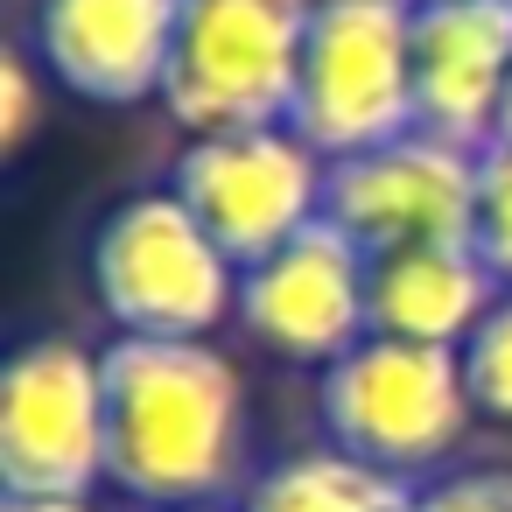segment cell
Returning <instances> with one entry per match:
<instances>
[{
    "instance_id": "obj_1",
    "label": "cell",
    "mask_w": 512,
    "mask_h": 512,
    "mask_svg": "<svg viewBox=\"0 0 512 512\" xmlns=\"http://www.w3.org/2000/svg\"><path fill=\"white\" fill-rule=\"evenodd\" d=\"M106 491L127 512L232 505L253 484V393L218 337H106Z\"/></svg>"
},
{
    "instance_id": "obj_2",
    "label": "cell",
    "mask_w": 512,
    "mask_h": 512,
    "mask_svg": "<svg viewBox=\"0 0 512 512\" xmlns=\"http://www.w3.org/2000/svg\"><path fill=\"white\" fill-rule=\"evenodd\" d=\"M239 260L169 190H127L85 232V295L113 337H218L239 323Z\"/></svg>"
},
{
    "instance_id": "obj_3",
    "label": "cell",
    "mask_w": 512,
    "mask_h": 512,
    "mask_svg": "<svg viewBox=\"0 0 512 512\" xmlns=\"http://www.w3.org/2000/svg\"><path fill=\"white\" fill-rule=\"evenodd\" d=\"M316 428L344 456H358L386 477H407V484L456 470V456L477 428L463 351H435V344H407V337L351 344L337 365L316 372Z\"/></svg>"
},
{
    "instance_id": "obj_4",
    "label": "cell",
    "mask_w": 512,
    "mask_h": 512,
    "mask_svg": "<svg viewBox=\"0 0 512 512\" xmlns=\"http://www.w3.org/2000/svg\"><path fill=\"white\" fill-rule=\"evenodd\" d=\"M316 0H183L162 113L183 134L288 127Z\"/></svg>"
},
{
    "instance_id": "obj_5",
    "label": "cell",
    "mask_w": 512,
    "mask_h": 512,
    "mask_svg": "<svg viewBox=\"0 0 512 512\" xmlns=\"http://www.w3.org/2000/svg\"><path fill=\"white\" fill-rule=\"evenodd\" d=\"M288 127L323 162L414 134V0H316Z\"/></svg>"
},
{
    "instance_id": "obj_6",
    "label": "cell",
    "mask_w": 512,
    "mask_h": 512,
    "mask_svg": "<svg viewBox=\"0 0 512 512\" xmlns=\"http://www.w3.org/2000/svg\"><path fill=\"white\" fill-rule=\"evenodd\" d=\"M106 491V365L78 337H22L0 372V498Z\"/></svg>"
},
{
    "instance_id": "obj_7",
    "label": "cell",
    "mask_w": 512,
    "mask_h": 512,
    "mask_svg": "<svg viewBox=\"0 0 512 512\" xmlns=\"http://www.w3.org/2000/svg\"><path fill=\"white\" fill-rule=\"evenodd\" d=\"M169 190L204 218V232L239 260H267L330 211V162L295 127H232L183 134L169 162Z\"/></svg>"
},
{
    "instance_id": "obj_8",
    "label": "cell",
    "mask_w": 512,
    "mask_h": 512,
    "mask_svg": "<svg viewBox=\"0 0 512 512\" xmlns=\"http://www.w3.org/2000/svg\"><path fill=\"white\" fill-rule=\"evenodd\" d=\"M239 330L281 365H337L372 337V253L330 218L309 225L239 274Z\"/></svg>"
},
{
    "instance_id": "obj_9",
    "label": "cell",
    "mask_w": 512,
    "mask_h": 512,
    "mask_svg": "<svg viewBox=\"0 0 512 512\" xmlns=\"http://www.w3.org/2000/svg\"><path fill=\"white\" fill-rule=\"evenodd\" d=\"M477 148H456L442 134H400L386 148L330 162V225H344L365 253L400 246H456L470 239L477 211Z\"/></svg>"
},
{
    "instance_id": "obj_10",
    "label": "cell",
    "mask_w": 512,
    "mask_h": 512,
    "mask_svg": "<svg viewBox=\"0 0 512 512\" xmlns=\"http://www.w3.org/2000/svg\"><path fill=\"white\" fill-rule=\"evenodd\" d=\"M183 0H29L22 50L78 106H162Z\"/></svg>"
},
{
    "instance_id": "obj_11",
    "label": "cell",
    "mask_w": 512,
    "mask_h": 512,
    "mask_svg": "<svg viewBox=\"0 0 512 512\" xmlns=\"http://www.w3.org/2000/svg\"><path fill=\"white\" fill-rule=\"evenodd\" d=\"M512 85V0H414V127L456 148L498 141Z\"/></svg>"
},
{
    "instance_id": "obj_12",
    "label": "cell",
    "mask_w": 512,
    "mask_h": 512,
    "mask_svg": "<svg viewBox=\"0 0 512 512\" xmlns=\"http://www.w3.org/2000/svg\"><path fill=\"white\" fill-rule=\"evenodd\" d=\"M498 295H505V281L477 260L470 239L372 253V337H407V344L463 351Z\"/></svg>"
},
{
    "instance_id": "obj_13",
    "label": "cell",
    "mask_w": 512,
    "mask_h": 512,
    "mask_svg": "<svg viewBox=\"0 0 512 512\" xmlns=\"http://www.w3.org/2000/svg\"><path fill=\"white\" fill-rule=\"evenodd\" d=\"M407 477H386L358 456H344L337 442H302L281 449L274 463L253 470V484L232 498L239 512H414Z\"/></svg>"
},
{
    "instance_id": "obj_14",
    "label": "cell",
    "mask_w": 512,
    "mask_h": 512,
    "mask_svg": "<svg viewBox=\"0 0 512 512\" xmlns=\"http://www.w3.org/2000/svg\"><path fill=\"white\" fill-rule=\"evenodd\" d=\"M463 379H470L477 421L512 435V288L491 302V316H484L477 337L463 344Z\"/></svg>"
},
{
    "instance_id": "obj_15",
    "label": "cell",
    "mask_w": 512,
    "mask_h": 512,
    "mask_svg": "<svg viewBox=\"0 0 512 512\" xmlns=\"http://www.w3.org/2000/svg\"><path fill=\"white\" fill-rule=\"evenodd\" d=\"M470 246H477V260L512 288V148H484V162H477Z\"/></svg>"
},
{
    "instance_id": "obj_16",
    "label": "cell",
    "mask_w": 512,
    "mask_h": 512,
    "mask_svg": "<svg viewBox=\"0 0 512 512\" xmlns=\"http://www.w3.org/2000/svg\"><path fill=\"white\" fill-rule=\"evenodd\" d=\"M414 512H512V470L505 463H456L414 491Z\"/></svg>"
},
{
    "instance_id": "obj_17",
    "label": "cell",
    "mask_w": 512,
    "mask_h": 512,
    "mask_svg": "<svg viewBox=\"0 0 512 512\" xmlns=\"http://www.w3.org/2000/svg\"><path fill=\"white\" fill-rule=\"evenodd\" d=\"M50 78H43V64L15 43L8 50V99H0V134H8V155H22L29 148V134H36V120L50 113Z\"/></svg>"
},
{
    "instance_id": "obj_18",
    "label": "cell",
    "mask_w": 512,
    "mask_h": 512,
    "mask_svg": "<svg viewBox=\"0 0 512 512\" xmlns=\"http://www.w3.org/2000/svg\"><path fill=\"white\" fill-rule=\"evenodd\" d=\"M0 512H99V498H0Z\"/></svg>"
},
{
    "instance_id": "obj_19",
    "label": "cell",
    "mask_w": 512,
    "mask_h": 512,
    "mask_svg": "<svg viewBox=\"0 0 512 512\" xmlns=\"http://www.w3.org/2000/svg\"><path fill=\"white\" fill-rule=\"evenodd\" d=\"M491 148H512V85H505V106H498V141Z\"/></svg>"
},
{
    "instance_id": "obj_20",
    "label": "cell",
    "mask_w": 512,
    "mask_h": 512,
    "mask_svg": "<svg viewBox=\"0 0 512 512\" xmlns=\"http://www.w3.org/2000/svg\"><path fill=\"white\" fill-rule=\"evenodd\" d=\"M155 512H239V505H155Z\"/></svg>"
}]
</instances>
